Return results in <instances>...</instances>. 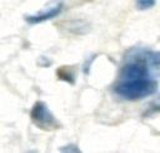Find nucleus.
Here are the masks:
<instances>
[{
	"instance_id": "6e6552de",
	"label": "nucleus",
	"mask_w": 160,
	"mask_h": 153,
	"mask_svg": "<svg viewBox=\"0 0 160 153\" xmlns=\"http://www.w3.org/2000/svg\"><path fill=\"white\" fill-rule=\"evenodd\" d=\"M40 59L42 60V61L40 63V65H42V66H48L49 64H51V61H49V60H46V59H45V56H41Z\"/></svg>"
},
{
	"instance_id": "20e7f679",
	"label": "nucleus",
	"mask_w": 160,
	"mask_h": 153,
	"mask_svg": "<svg viewBox=\"0 0 160 153\" xmlns=\"http://www.w3.org/2000/svg\"><path fill=\"white\" fill-rule=\"evenodd\" d=\"M56 75L60 80H64L69 84H74L75 83V74L72 71V69H70L69 66H64L56 70Z\"/></svg>"
},
{
	"instance_id": "423d86ee",
	"label": "nucleus",
	"mask_w": 160,
	"mask_h": 153,
	"mask_svg": "<svg viewBox=\"0 0 160 153\" xmlns=\"http://www.w3.org/2000/svg\"><path fill=\"white\" fill-rule=\"evenodd\" d=\"M94 59H95V55H91V58H88V59H86V61L84 63L82 71H84V74H85V75H89V73H90V68H91V64H92Z\"/></svg>"
},
{
	"instance_id": "f03ea898",
	"label": "nucleus",
	"mask_w": 160,
	"mask_h": 153,
	"mask_svg": "<svg viewBox=\"0 0 160 153\" xmlns=\"http://www.w3.org/2000/svg\"><path fill=\"white\" fill-rule=\"evenodd\" d=\"M30 118L38 128H41L45 130L58 129L61 127L59 120L55 118V115L48 108V105L41 100L35 102V104L32 105V108L30 110Z\"/></svg>"
},
{
	"instance_id": "f257e3e1",
	"label": "nucleus",
	"mask_w": 160,
	"mask_h": 153,
	"mask_svg": "<svg viewBox=\"0 0 160 153\" xmlns=\"http://www.w3.org/2000/svg\"><path fill=\"white\" fill-rule=\"evenodd\" d=\"M159 74V51L134 46L124 54L112 92L118 98L128 102L148 98L158 92Z\"/></svg>"
},
{
	"instance_id": "0eeeda50",
	"label": "nucleus",
	"mask_w": 160,
	"mask_h": 153,
	"mask_svg": "<svg viewBox=\"0 0 160 153\" xmlns=\"http://www.w3.org/2000/svg\"><path fill=\"white\" fill-rule=\"evenodd\" d=\"M59 150H60V152H80V149H79L76 145H74V144H69V145H65V147L60 148Z\"/></svg>"
},
{
	"instance_id": "39448f33",
	"label": "nucleus",
	"mask_w": 160,
	"mask_h": 153,
	"mask_svg": "<svg viewBox=\"0 0 160 153\" xmlns=\"http://www.w3.org/2000/svg\"><path fill=\"white\" fill-rule=\"evenodd\" d=\"M156 4V0H135V5L139 10H148L154 8Z\"/></svg>"
},
{
	"instance_id": "7ed1b4c3",
	"label": "nucleus",
	"mask_w": 160,
	"mask_h": 153,
	"mask_svg": "<svg viewBox=\"0 0 160 153\" xmlns=\"http://www.w3.org/2000/svg\"><path fill=\"white\" fill-rule=\"evenodd\" d=\"M62 8H64L62 3H61V1H56L55 4H51L50 6L45 8L44 10H41V11L36 13V14L25 15V21H26L28 24H31V25L48 21V20L54 19V18H56L58 15H60L61 11H62Z\"/></svg>"
}]
</instances>
